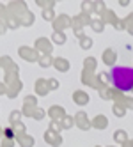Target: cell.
I'll list each match as a JSON object with an SVG mask.
<instances>
[{
    "label": "cell",
    "instance_id": "cell-1",
    "mask_svg": "<svg viewBox=\"0 0 133 147\" xmlns=\"http://www.w3.org/2000/svg\"><path fill=\"white\" fill-rule=\"evenodd\" d=\"M110 82L115 89L128 92L133 89V67L128 66H114L108 73Z\"/></svg>",
    "mask_w": 133,
    "mask_h": 147
}]
</instances>
